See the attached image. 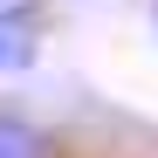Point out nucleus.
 Listing matches in <instances>:
<instances>
[{"label":"nucleus","mask_w":158,"mask_h":158,"mask_svg":"<svg viewBox=\"0 0 158 158\" xmlns=\"http://www.w3.org/2000/svg\"><path fill=\"white\" fill-rule=\"evenodd\" d=\"M151 28H158V0H151Z\"/></svg>","instance_id":"4"},{"label":"nucleus","mask_w":158,"mask_h":158,"mask_svg":"<svg viewBox=\"0 0 158 158\" xmlns=\"http://www.w3.org/2000/svg\"><path fill=\"white\" fill-rule=\"evenodd\" d=\"M0 158H62V144H55V131H41L35 117L0 110Z\"/></svg>","instance_id":"1"},{"label":"nucleus","mask_w":158,"mask_h":158,"mask_svg":"<svg viewBox=\"0 0 158 158\" xmlns=\"http://www.w3.org/2000/svg\"><path fill=\"white\" fill-rule=\"evenodd\" d=\"M35 14H41V0H0V21H7V28H21V35H28Z\"/></svg>","instance_id":"3"},{"label":"nucleus","mask_w":158,"mask_h":158,"mask_svg":"<svg viewBox=\"0 0 158 158\" xmlns=\"http://www.w3.org/2000/svg\"><path fill=\"white\" fill-rule=\"evenodd\" d=\"M28 55H35V41L21 35V28H7V21H0V69H28Z\"/></svg>","instance_id":"2"}]
</instances>
